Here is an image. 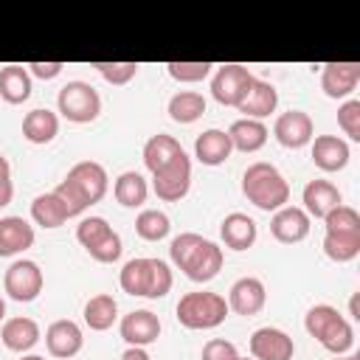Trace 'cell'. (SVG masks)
Listing matches in <instances>:
<instances>
[{"instance_id": "cell-1", "label": "cell", "mask_w": 360, "mask_h": 360, "mask_svg": "<svg viewBox=\"0 0 360 360\" xmlns=\"http://www.w3.org/2000/svg\"><path fill=\"white\" fill-rule=\"evenodd\" d=\"M169 256L186 273V278H191L197 284L217 278V273L222 270V248L194 231L174 236L169 245Z\"/></svg>"}, {"instance_id": "cell-2", "label": "cell", "mask_w": 360, "mask_h": 360, "mask_svg": "<svg viewBox=\"0 0 360 360\" xmlns=\"http://www.w3.org/2000/svg\"><path fill=\"white\" fill-rule=\"evenodd\" d=\"M304 329L309 338H315L329 354H349L354 346V329L352 321L332 304H315L304 315Z\"/></svg>"}, {"instance_id": "cell-3", "label": "cell", "mask_w": 360, "mask_h": 360, "mask_svg": "<svg viewBox=\"0 0 360 360\" xmlns=\"http://www.w3.org/2000/svg\"><path fill=\"white\" fill-rule=\"evenodd\" d=\"M242 194L259 211L270 214V211H278L290 202V183L284 180V174L273 163L256 160L242 174Z\"/></svg>"}, {"instance_id": "cell-4", "label": "cell", "mask_w": 360, "mask_h": 360, "mask_svg": "<svg viewBox=\"0 0 360 360\" xmlns=\"http://www.w3.org/2000/svg\"><path fill=\"white\" fill-rule=\"evenodd\" d=\"M118 284L127 295H141V298H163L174 278H172V270L163 259H146V256H138V259H129L121 273H118Z\"/></svg>"}, {"instance_id": "cell-5", "label": "cell", "mask_w": 360, "mask_h": 360, "mask_svg": "<svg viewBox=\"0 0 360 360\" xmlns=\"http://www.w3.org/2000/svg\"><path fill=\"white\" fill-rule=\"evenodd\" d=\"M174 312H177L180 326H186V329H214L228 318L231 309H228L225 295L200 290V292L180 295Z\"/></svg>"}, {"instance_id": "cell-6", "label": "cell", "mask_w": 360, "mask_h": 360, "mask_svg": "<svg viewBox=\"0 0 360 360\" xmlns=\"http://www.w3.org/2000/svg\"><path fill=\"white\" fill-rule=\"evenodd\" d=\"M76 239L79 245L90 253V259L101 264H112L121 259V236L112 231V225L104 217H84L76 225Z\"/></svg>"}, {"instance_id": "cell-7", "label": "cell", "mask_w": 360, "mask_h": 360, "mask_svg": "<svg viewBox=\"0 0 360 360\" xmlns=\"http://www.w3.org/2000/svg\"><path fill=\"white\" fill-rule=\"evenodd\" d=\"M56 107H59L62 118H68L73 124H90L101 112V96L90 82L73 79V82L62 84V90L56 96Z\"/></svg>"}, {"instance_id": "cell-8", "label": "cell", "mask_w": 360, "mask_h": 360, "mask_svg": "<svg viewBox=\"0 0 360 360\" xmlns=\"http://www.w3.org/2000/svg\"><path fill=\"white\" fill-rule=\"evenodd\" d=\"M253 73L245 65L228 62V65H217L214 76H211V96L222 104V107H239L242 98L248 96L250 84H253Z\"/></svg>"}, {"instance_id": "cell-9", "label": "cell", "mask_w": 360, "mask_h": 360, "mask_svg": "<svg viewBox=\"0 0 360 360\" xmlns=\"http://www.w3.org/2000/svg\"><path fill=\"white\" fill-rule=\"evenodd\" d=\"M45 287V276L39 270L37 262L31 259H17L8 264L6 276H3V290L11 301H20V304H28L34 301Z\"/></svg>"}, {"instance_id": "cell-10", "label": "cell", "mask_w": 360, "mask_h": 360, "mask_svg": "<svg viewBox=\"0 0 360 360\" xmlns=\"http://www.w3.org/2000/svg\"><path fill=\"white\" fill-rule=\"evenodd\" d=\"M191 188V158L183 152L172 166H166L163 172L152 174V191L158 194V200L163 202H177L188 194Z\"/></svg>"}, {"instance_id": "cell-11", "label": "cell", "mask_w": 360, "mask_h": 360, "mask_svg": "<svg viewBox=\"0 0 360 360\" xmlns=\"http://www.w3.org/2000/svg\"><path fill=\"white\" fill-rule=\"evenodd\" d=\"M65 180L82 194V200L87 205H96L104 194H107V186H110V177H107V169L96 160H79L70 166V172L65 174Z\"/></svg>"}, {"instance_id": "cell-12", "label": "cell", "mask_w": 360, "mask_h": 360, "mask_svg": "<svg viewBox=\"0 0 360 360\" xmlns=\"http://www.w3.org/2000/svg\"><path fill=\"white\" fill-rule=\"evenodd\" d=\"M248 346H250V357L253 360H292V354H295L292 338L278 326L253 329Z\"/></svg>"}, {"instance_id": "cell-13", "label": "cell", "mask_w": 360, "mask_h": 360, "mask_svg": "<svg viewBox=\"0 0 360 360\" xmlns=\"http://www.w3.org/2000/svg\"><path fill=\"white\" fill-rule=\"evenodd\" d=\"M273 135L284 149H301L315 138V124L304 110H287L273 121Z\"/></svg>"}, {"instance_id": "cell-14", "label": "cell", "mask_w": 360, "mask_h": 360, "mask_svg": "<svg viewBox=\"0 0 360 360\" xmlns=\"http://www.w3.org/2000/svg\"><path fill=\"white\" fill-rule=\"evenodd\" d=\"M309 225H312V219L298 205H284V208L273 211V217H270V233L281 245H298V242H304L309 236Z\"/></svg>"}, {"instance_id": "cell-15", "label": "cell", "mask_w": 360, "mask_h": 360, "mask_svg": "<svg viewBox=\"0 0 360 360\" xmlns=\"http://www.w3.org/2000/svg\"><path fill=\"white\" fill-rule=\"evenodd\" d=\"M264 304H267V290H264V281L256 276H242L228 290V309L236 315L250 318V315L262 312Z\"/></svg>"}, {"instance_id": "cell-16", "label": "cell", "mask_w": 360, "mask_h": 360, "mask_svg": "<svg viewBox=\"0 0 360 360\" xmlns=\"http://www.w3.org/2000/svg\"><path fill=\"white\" fill-rule=\"evenodd\" d=\"M45 346H48V354L51 357H59V360H70L82 352L84 346V335H82V326L70 318H59L53 321L48 329H45Z\"/></svg>"}, {"instance_id": "cell-17", "label": "cell", "mask_w": 360, "mask_h": 360, "mask_svg": "<svg viewBox=\"0 0 360 360\" xmlns=\"http://www.w3.org/2000/svg\"><path fill=\"white\" fill-rule=\"evenodd\" d=\"M160 329H163L160 318L152 309H132L118 323V332L127 340V346H143V349L160 338Z\"/></svg>"}, {"instance_id": "cell-18", "label": "cell", "mask_w": 360, "mask_h": 360, "mask_svg": "<svg viewBox=\"0 0 360 360\" xmlns=\"http://www.w3.org/2000/svg\"><path fill=\"white\" fill-rule=\"evenodd\" d=\"M360 82L357 62H326L321 68V90L326 98H349Z\"/></svg>"}, {"instance_id": "cell-19", "label": "cell", "mask_w": 360, "mask_h": 360, "mask_svg": "<svg viewBox=\"0 0 360 360\" xmlns=\"http://www.w3.org/2000/svg\"><path fill=\"white\" fill-rule=\"evenodd\" d=\"M309 143H312V149H309L312 163L321 172H340V169H346V163L352 158L349 141H343L340 135H318Z\"/></svg>"}, {"instance_id": "cell-20", "label": "cell", "mask_w": 360, "mask_h": 360, "mask_svg": "<svg viewBox=\"0 0 360 360\" xmlns=\"http://www.w3.org/2000/svg\"><path fill=\"white\" fill-rule=\"evenodd\" d=\"M301 202H304V211H307L309 219L312 217L323 219L332 208H338L343 202V197H340V188L335 183H329V180H309L304 186V191H301Z\"/></svg>"}, {"instance_id": "cell-21", "label": "cell", "mask_w": 360, "mask_h": 360, "mask_svg": "<svg viewBox=\"0 0 360 360\" xmlns=\"http://www.w3.org/2000/svg\"><path fill=\"white\" fill-rule=\"evenodd\" d=\"M39 338H42L39 323H37L34 318H25V315L8 318V321H3V326H0V340H3V346H6L8 352H17V354L34 349Z\"/></svg>"}, {"instance_id": "cell-22", "label": "cell", "mask_w": 360, "mask_h": 360, "mask_svg": "<svg viewBox=\"0 0 360 360\" xmlns=\"http://www.w3.org/2000/svg\"><path fill=\"white\" fill-rule=\"evenodd\" d=\"M34 245V225L22 217H3L0 219V259L17 256Z\"/></svg>"}, {"instance_id": "cell-23", "label": "cell", "mask_w": 360, "mask_h": 360, "mask_svg": "<svg viewBox=\"0 0 360 360\" xmlns=\"http://www.w3.org/2000/svg\"><path fill=\"white\" fill-rule=\"evenodd\" d=\"M276 107H278V90H276L270 82H264V79H253L248 96L242 98V104H239L236 110L242 112V118H256V121H262V118H267L270 112H276Z\"/></svg>"}, {"instance_id": "cell-24", "label": "cell", "mask_w": 360, "mask_h": 360, "mask_svg": "<svg viewBox=\"0 0 360 360\" xmlns=\"http://www.w3.org/2000/svg\"><path fill=\"white\" fill-rule=\"evenodd\" d=\"M231 152H233V146H231L228 132L225 129H217V127L200 132L197 141H194V158L202 166H222L231 158Z\"/></svg>"}, {"instance_id": "cell-25", "label": "cell", "mask_w": 360, "mask_h": 360, "mask_svg": "<svg viewBox=\"0 0 360 360\" xmlns=\"http://www.w3.org/2000/svg\"><path fill=\"white\" fill-rule=\"evenodd\" d=\"M183 152H186V149L180 146L177 138H172V135H166V132H158V135H152V138L143 143V166H146L152 174H158V172H163L166 166H172Z\"/></svg>"}, {"instance_id": "cell-26", "label": "cell", "mask_w": 360, "mask_h": 360, "mask_svg": "<svg viewBox=\"0 0 360 360\" xmlns=\"http://www.w3.org/2000/svg\"><path fill=\"white\" fill-rule=\"evenodd\" d=\"M219 236H222L225 248H231V250H248V248H253V242L259 236V228H256L253 217H248L242 211H233V214H228L222 219Z\"/></svg>"}, {"instance_id": "cell-27", "label": "cell", "mask_w": 360, "mask_h": 360, "mask_svg": "<svg viewBox=\"0 0 360 360\" xmlns=\"http://www.w3.org/2000/svg\"><path fill=\"white\" fill-rule=\"evenodd\" d=\"M59 135V115L48 107H37L31 112H25L22 118V138L28 143H37V146H45L51 143L53 138Z\"/></svg>"}, {"instance_id": "cell-28", "label": "cell", "mask_w": 360, "mask_h": 360, "mask_svg": "<svg viewBox=\"0 0 360 360\" xmlns=\"http://www.w3.org/2000/svg\"><path fill=\"white\" fill-rule=\"evenodd\" d=\"M225 132L231 138V146L239 152H259L270 135L264 121H256V118H236Z\"/></svg>"}, {"instance_id": "cell-29", "label": "cell", "mask_w": 360, "mask_h": 360, "mask_svg": "<svg viewBox=\"0 0 360 360\" xmlns=\"http://www.w3.org/2000/svg\"><path fill=\"white\" fill-rule=\"evenodd\" d=\"M31 73L22 65H6L0 68V98L8 104H22L31 98Z\"/></svg>"}, {"instance_id": "cell-30", "label": "cell", "mask_w": 360, "mask_h": 360, "mask_svg": "<svg viewBox=\"0 0 360 360\" xmlns=\"http://www.w3.org/2000/svg\"><path fill=\"white\" fill-rule=\"evenodd\" d=\"M82 315L93 332H107L118 321V301L110 292H96L93 298H87Z\"/></svg>"}, {"instance_id": "cell-31", "label": "cell", "mask_w": 360, "mask_h": 360, "mask_svg": "<svg viewBox=\"0 0 360 360\" xmlns=\"http://www.w3.org/2000/svg\"><path fill=\"white\" fill-rule=\"evenodd\" d=\"M166 112L174 124H194L205 112V96L197 90H180L169 98Z\"/></svg>"}, {"instance_id": "cell-32", "label": "cell", "mask_w": 360, "mask_h": 360, "mask_svg": "<svg viewBox=\"0 0 360 360\" xmlns=\"http://www.w3.org/2000/svg\"><path fill=\"white\" fill-rule=\"evenodd\" d=\"M112 194L124 208H141L149 197V186L141 172H121L112 183Z\"/></svg>"}, {"instance_id": "cell-33", "label": "cell", "mask_w": 360, "mask_h": 360, "mask_svg": "<svg viewBox=\"0 0 360 360\" xmlns=\"http://www.w3.org/2000/svg\"><path fill=\"white\" fill-rule=\"evenodd\" d=\"M31 219L39 228H59V225L68 222V211H65L62 200L53 191H45V194L34 197V202H31Z\"/></svg>"}, {"instance_id": "cell-34", "label": "cell", "mask_w": 360, "mask_h": 360, "mask_svg": "<svg viewBox=\"0 0 360 360\" xmlns=\"http://www.w3.org/2000/svg\"><path fill=\"white\" fill-rule=\"evenodd\" d=\"M323 253L326 259L346 264L352 259L360 256V233H338V231H326L323 233Z\"/></svg>"}, {"instance_id": "cell-35", "label": "cell", "mask_w": 360, "mask_h": 360, "mask_svg": "<svg viewBox=\"0 0 360 360\" xmlns=\"http://www.w3.org/2000/svg\"><path fill=\"white\" fill-rule=\"evenodd\" d=\"M169 231H172V222L160 208H143L135 217V233L143 242H160L169 236Z\"/></svg>"}, {"instance_id": "cell-36", "label": "cell", "mask_w": 360, "mask_h": 360, "mask_svg": "<svg viewBox=\"0 0 360 360\" xmlns=\"http://www.w3.org/2000/svg\"><path fill=\"white\" fill-rule=\"evenodd\" d=\"M323 228L326 231H338V233H360V214L340 202L338 208H332L326 217H323Z\"/></svg>"}, {"instance_id": "cell-37", "label": "cell", "mask_w": 360, "mask_h": 360, "mask_svg": "<svg viewBox=\"0 0 360 360\" xmlns=\"http://www.w3.org/2000/svg\"><path fill=\"white\" fill-rule=\"evenodd\" d=\"M214 68H217V65H211V62H169V65H166L169 76H172L174 82H186V84H194V82L208 79Z\"/></svg>"}, {"instance_id": "cell-38", "label": "cell", "mask_w": 360, "mask_h": 360, "mask_svg": "<svg viewBox=\"0 0 360 360\" xmlns=\"http://www.w3.org/2000/svg\"><path fill=\"white\" fill-rule=\"evenodd\" d=\"M93 68L101 73L104 82L110 84H127L138 76V62H93Z\"/></svg>"}, {"instance_id": "cell-39", "label": "cell", "mask_w": 360, "mask_h": 360, "mask_svg": "<svg viewBox=\"0 0 360 360\" xmlns=\"http://www.w3.org/2000/svg\"><path fill=\"white\" fill-rule=\"evenodd\" d=\"M338 127L343 129L349 141H360V101L357 98H346L338 107Z\"/></svg>"}, {"instance_id": "cell-40", "label": "cell", "mask_w": 360, "mask_h": 360, "mask_svg": "<svg viewBox=\"0 0 360 360\" xmlns=\"http://www.w3.org/2000/svg\"><path fill=\"white\" fill-rule=\"evenodd\" d=\"M53 194L62 200V205H65V211H68V219H70V217H79V214H84V211L90 208V205L82 200V194H79L68 180H62V183L53 188Z\"/></svg>"}, {"instance_id": "cell-41", "label": "cell", "mask_w": 360, "mask_h": 360, "mask_svg": "<svg viewBox=\"0 0 360 360\" xmlns=\"http://www.w3.org/2000/svg\"><path fill=\"white\" fill-rule=\"evenodd\" d=\"M200 360H239V352L231 340L225 338H211L205 346H202V357Z\"/></svg>"}, {"instance_id": "cell-42", "label": "cell", "mask_w": 360, "mask_h": 360, "mask_svg": "<svg viewBox=\"0 0 360 360\" xmlns=\"http://www.w3.org/2000/svg\"><path fill=\"white\" fill-rule=\"evenodd\" d=\"M28 68V73L31 76H37V79H42V82H51V79H56L59 73H62V62H28L25 65Z\"/></svg>"}, {"instance_id": "cell-43", "label": "cell", "mask_w": 360, "mask_h": 360, "mask_svg": "<svg viewBox=\"0 0 360 360\" xmlns=\"http://www.w3.org/2000/svg\"><path fill=\"white\" fill-rule=\"evenodd\" d=\"M118 360H152V357H149V352L143 346H127Z\"/></svg>"}, {"instance_id": "cell-44", "label": "cell", "mask_w": 360, "mask_h": 360, "mask_svg": "<svg viewBox=\"0 0 360 360\" xmlns=\"http://www.w3.org/2000/svg\"><path fill=\"white\" fill-rule=\"evenodd\" d=\"M11 197H14V183H3L0 186V208H6L11 202Z\"/></svg>"}, {"instance_id": "cell-45", "label": "cell", "mask_w": 360, "mask_h": 360, "mask_svg": "<svg viewBox=\"0 0 360 360\" xmlns=\"http://www.w3.org/2000/svg\"><path fill=\"white\" fill-rule=\"evenodd\" d=\"M3 183H11V163L6 155H0V186Z\"/></svg>"}, {"instance_id": "cell-46", "label": "cell", "mask_w": 360, "mask_h": 360, "mask_svg": "<svg viewBox=\"0 0 360 360\" xmlns=\"http://www.w3.org/2000/svg\"><path fill=\"white\" fill-rule=\"evenodd\" d=\"M349 315H352L354 321L360 318V315H357V292H354V295H352V301H349Z\"/></svg>"}, {"instance_id": "cell-47", "label": "cell", "mask_w": 360, "mask_h": 360, "mask_svg": "<svg viewBox=\"0 0 360 360\" xmlns=\"http://www.w3.org/2000/svg\"><path fill=\"white\" fill-rule=\"evenodd\" d=\"M332 360H360L357 354H338V357H332Z\"/></svg>"}, {"instance_id": "cell-48", "label": "cell", "mask_w": 360, "mask_h": 360, "mask_svg": "<svg viewBox=\"0 0 360 360\" xmlns=\"http://www.w3.org/2000/svg\"><path fill=\"white\" fill-rule=\"evenodd\" d=\"M0 321H6V301H3V295H0Z\"/></svg>"}, {"instance_id": "cell-49", "label": "cell", "mask_w": 360, "mask_h": 360, "mask_svg": "<svg viewBox=\"0 0 360 360\" xmlns=\"http://www.w3.org/2000/svg\"><path fill=\"white\" fill-rule=\"evenodd\" d=\"M20 360H45V357H42V354H22Z\"/></svg>"}, {"instance_id": "cell-50", "label": "cell", "mask_w": 360, "mask_h": 360, "mask_svg": "<svg viewBox=\"0 0 360 360\" xmlns=\"http://www.w3.org/2000/svg\"><path fill=\"white\" fill-rule=\"evenodd\" d=\"M239 360H253V357H239Z\"/></svg>"}]
</instances>
